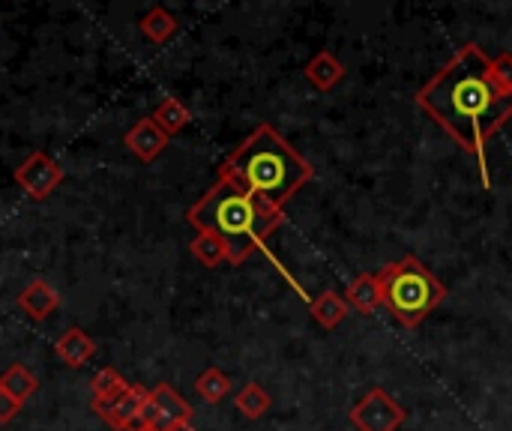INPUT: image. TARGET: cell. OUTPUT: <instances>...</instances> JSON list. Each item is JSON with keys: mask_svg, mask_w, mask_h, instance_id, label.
Wrapping results in <instances>:
<instances>
[{"mask_svg": "<svg viewBox=\"0 0 512 431\" xmlns=\"http://www.w3.org/2000/svg\"><path fill=\"white\" fill-rule=\"evenodd\" d=\"M417 105L477 159L483 186H492L486 147L512 117V90L495 78L492 57L468 42L420 87Z\"/></svg>", "mask_w": 512, "mask_h": 431, "instance_id": "cell-1", "label": "cell"}, {"mask_svg": "<svg viewBox=\"0 0 512 431\" xmlns=\"http://www.w3.org/2000/svg\"><path fill=\"white\" fill-rule=\"evenodd\" d=\"M186 222L195 231H210L228 246V264H243L258 249H264L267 237L285 222L282 207H273L240 183L219 177L186 213Z\"/></svg>", "mask_w": 512, "mask_h": 431, "instance_id": "cell-2", "label": "cell"}, {"mask_svg": "<svg viewBox=\"0 0 512 431\" xmlns=\"http://www.w3.org/2000/svg\"><path fill=\"white\" fill-rule=\"evenodd\" d=\"M219 177L240 183L255 198L285 207L312 177L315 168L270 126L261 123L222 165Z\"/></svg>", "mask_w": 512, "mask_h": 431, "instance_id": "cell-3", "label": "cell"}, {"mask_svg": "<svg viewBox=\"0 0 512 431\" xmlns=\"http://www.w3.org/2000/svg\"><path fill=\"white\" fill-rule=\"evenodd\" d=\"M375 276L384 309L408 330L420 327L447 300V285L414 255L384 264Z\"/></svg>", "mask_w": 512, "mask_h": 431, "instance_id": "cell-4", "label": "cell"}, {"mask_svg": "<svg viewBox=\"0 0 512 431\" xmlns=\"http://www.w3.org/2000/svg\"><path fill=\"white\" fill-rule=\"evenodd\" d=\"M357 431H399L408 420V408L396 402L384 387H372L348 414Z\"/></svg>", "mask_w": 512, "mask_h": 431, "instance_id": "cell-5", "label": "cell"}, {"mask_svg": "<svg viewBox=\"0 0 512 431\" xmlns=\"http://www.w3.org/2000/svg\"><path fill=\"white\" fill-rule=\"evenodd\" d=\"M174 423H192V408L174 387L159 384V387L150 390V399H147V405L141 411L138 429L165 431L171 429Z\"/></svg>", "mask_w": 512, "mask_h": 431, "instance_id": "cell-6", "label": "cell"}, {"mask_svg": "<svg viewBox=\"0 0 512 431\" xmlns=\"http://www.w3.org/2000/svg\"><path fill=\"white\" fill-rule=\"evenodd\" d=\"M15 183L27 192L30 201H45L60 183H63V168L48 156V153H30L18 168H15Z\"/></svg>", "mask_w": 512, "mask_h": 431, "instance_id": "cell-7", "label": "cell"}, {"mask_svg": "<svg viewBox=\"0 0 512 431\" xmlns=\"http://www.w3.org/2000/svg\"><path fill=\"white\" fill-rule=\"evenodd\" d=\"M150 399V390L144 387H135L129 384L126 390H120L114 399L108 402H93V411L117 431H138V423H141V411Z\"/></svg>", "mask_w": 512, "mask_h": 431, "instance_id": "cell-8", "label": "cell"}, {"mask_svg": "<svg viewBox=\"0 0 512 431\" xmlns=\"http://www.w3.org/2000/svg\"><path fill=\"white\" fill-rule=\"evenodd\" d=\"M123 144H126L141 162H153V159L168 147V135L147 117V120H138V123L123 135Z\"/></svg>", "mask_w": 512, "mask_h": 431, "instance_id": "cell-9", "label": "cell"}, {"mask_svg": "<svg viewBox=\"0 0 512 431\" xmlns=\"http://www.w3.org/2000/svg\"><path fill=\"white\" fill-rule=\"evenodd\" d=\"M18 306H21V312H24L27 318H33V321H45L48 315H54V312H57V306H60V294H57V288H51L48 282L33 279V282L21 291Z\"/></svg>", "mask_w": 512, "mask_h": 431, "instance_id": "cell-10", "label": "cell"}, {"mask_svg": "<svg viewBox=\"0 0 512 431\" xmlns=\"http://www.w3.org/2000/svg\"><path fill=\"white\" fill-rule=\"evenodd\" d=\"M54 354L69 366V369H81L93 360L96 354V342L81 330V327H69L57 342H54Z\"/></svg>", "mask_w": 512, "mask_h": 431, "instance_id": "cell-11", "label": "cell"}, {"mask_svg": "<svg viewBox=\"0 0 512 431\" xmlns=\"http://www.w3.org/2000/svg\"><path fill=\"white\" fill-rule=\"evenodd\" d=\"M303 75H306V81H309L315 90L327 93V90H333V87L345 78V63H342L333 51H318V54L303 66Z\"/></svg>", "mask_w": 512, "mask_h": 431, "instance_id": "cell-12", "label": "cell"}, {"mask_svg": "<svg viewBox=\"0 0 512 431\" xmlns=\"http://www.w3.org/2000/svg\"><path fill=\"white\" fill-rule=\"evenodd\" d=\"M345 303L348 309H357L360 315H372L375 309H381V285L375 273H360L348 288H345Z\"/></svg>", "mask_w": 512, "mask_h": 431, "instance_id": "cell-13", "label": "cell"}, {"mask_svg": "<svg viewBox=\"0 0 512 431\" xmlns=\"http://www.w3.org/2000/svg\"><path fill=\"white\" fill-rule=\"evenodd\" d=\"M309 312H312V318H315V324L321 330H336L348 315V303L336 291H321L318 297L309 300Z\"/></svg>", "mask_w": 512, "mask_h": 431, "instance_id": "cell-14", "label": "cell"}, {"mask_svg": "<svg viewBox=\"0 0 512 431\" xmlns=\"http://www.w3.org/2000/svg\"><path fill=\"white\" fill-rule=\"evenodd\" d=\"M150 120L171 138V135H177L180 129H186L189 126V120H192V114H189V108L177 99V96H168V99H162L156 108H153V114H150Z\"/></svg>", "mask_w": 512, "mask_h": 431, "instance_id": "cell-15", "label": "cell"}, {"mask_svg": "<svg viewBox=\"0 0 512 431\" xmlns=\"http://www.w3.org/2000/svg\"><path fill=\"white\" fill-rule=\"evenodd\" d=\"M138 27H141V33H144L150 42L162 45V42H168V39L177 33L180 24H177V18H174L165 6H150V9L141 15Z\"/></svg>", "mask_w": 512, "mask_h": 431, "instance_id": "cell-16", "label": "cell"}, {"mask_svg": "<svg viewBox=\"0 0 512 431\" xmlns=\"http://www.w3.org/2000/svg\"><path fill=\"white\" fill-rule=\"evenodd\" d=\"M0 390L3 393H9L18 405H24L36 390H39V381H36V375L27 369V366H9L3 375H0Z\"/></svg>", "mask_w": 512, "mask_h": 431, "instance_id": "cell-17", "label": "cell"}, {"mask_svg": "<svg viewBox=\"0 0 512 431\" xmlns=\"http://www.w3.org/2000/svg\"><path fill=\"white\" fill-rule=\"evenodd\" d=\"M189 252L195 255L198 264H204V267H210V270L228 264V246H225L216 234H210V231H198L195 240L189 243Z\"/></svg>", "mask_w": 512, "mask_h": 431, "instance_id": "cell-18", "label": "cell"}, {"mask_svg": "<svg viewBox=\"0 0 512 431\" xmlns=\"http://www.w3.org/2000/svg\"><path fill=\"white\" fill-rule=\"evenodd\" d=\"M195 393H198L204 402L219 405V402L231 393V378H228L222 369L210 366V369H204V372L195 378Z\"/></svg>", "mask_w": 512, "mask_h": 431, "instance_id": "cell-19", "label": "cell"}, {"mask_svg": "<svg viewBox=\"0 0 512 431\" xmlns=\"http://www.w3.org/2000/svg\"><path fill=\"white\" fill-rule=\"evenodd\" d=\"M234 408L246 417V420H261L270 411V393L261 384H246L237 396H234Z\"/></svg>", "mask_w": 512, "mask_h": 431, "instance_id": "cell-20", "label": "cell"}, {"mask_svg": "<svg viewBox=\"0 0 512 431\" xmlns=\"http://www.w3.org/2000/svg\"><path fill=\"white\" fill-rule=\"evenodd\" d=\"M129 384L123 381V375L117 372V369H111V366H105V369H99L96 375H93V381H90V396H93V402H108V399H114L120 390H126Z\"/></svg>", "mask_w": 512, "mask_h": 431, "instance_id": "cell-21", "label": "cell"}, {"mask_svg": "<svg viewBox=\"0 0 512 431\" xmlns=\"http://www.w3.org/2000/svg\"><path fill=\"white\" fill-rule=\"evenodd\" d=\"M492 69H495V78L512 90V54L510 51H501V54H495L492 57Z\"/></svg>", "mask_w": 512, "mask_h": 431, "instance_id": "cell-22", "label": "cell"}, {"mask_svg": "<svg viewBox=\"0 0 512 431\" xmlns=\"http://www.w3.org/2000/svg\"><path fill=\"white\" fill-rule=\"evenodd\" d=\"M18 411H21V405H18L9 393H3V390H0V426L12 423V420L18 417Z\"/></svg>", "mask_w": 512, "mask_h": 431, "instance_id": "cell-23", "label": "cell"}, {"mask_svg": "<svg viewBox=\"0 0 512 431\" xmlns=\"http://www.w3.org/2000/svg\"><path fill=\"white\" fill-rule=\"evenodd\" d=\"M165 431H195V429H192V423H174L171 429H165Z\"/></svg>", "mask_w": 512, "mask_h": 431, "instance_id": "cell-24", "label": "cell"}, {"mask_svg": "<svg viewBox=\"0 0 512 431\" xmlns=\"http://www.w3.org/2000/svg\"><path fill=\"white\" fill-rule=\"evenodd\" d=\"M138 431H153V429H138Z\"/></svg>", "mask_w": 512, "mask_h": 431, "instance_id": "cell-25", "label": "cell"}]
</instances>
